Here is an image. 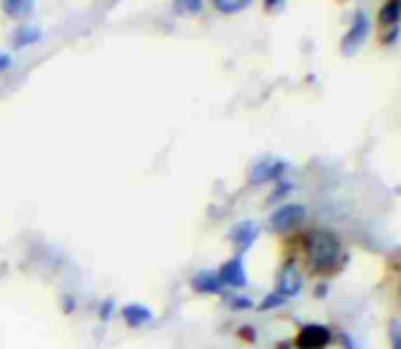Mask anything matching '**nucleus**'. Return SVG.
<instances>
[{"label": "nucleus", "instance_id": "f257e3e1", "mask_svg": "<svg viewBox=\"0 0 401 349\" xmlns=\"http://www.w3.org/2000/svg\"><path fill=\"white\" fill-rule=\"evenodd\" d=\"M303 254L308 259V265L320 273H333L341 268L344 251H341V240L327 232V229H311L303 235Z\"/></svg>", "mask_w": 401, "mask_h": 349}, {"label": "nucleus", "instance_id": "f03ea898", "mask_svg": "<svg viewBox=\"0 0 401 349\" xmlns=\"http://www.w3.org/2000/svg\"><path fill=\"white\" fill-rule=\"evenodd\" d=\"M369 27H372V22H369V17L363 14V11H355V17H352V27L347 30V36H344V41H341V50L347 52H355L363 41H366V36H369Z\"/></svg>", "mask_w": 401, "mask_h": 349}, {"label": "nucleus", "instance_id": "7ed1b4c3", "mask_svg": "<svg viewBox=\"0 0 401 349\" xmlns=\"http://www.w3.org/2000/svg\"><path fill=\"white\" fill-rule=\"evenodd\" d=\"M303 213H306L303 205H284V207H278L276 213L271 216V229L273 232H290L292 226H298Z\"/></svg>", "mask_w": 401, "mask_h": 349}, {"label": "nucleus", "instance_id": "20e7f679", "mask_svg": "<svg viewBox=\"0 0 401 349\" xmlns=\"http://www.w3.org/2000/svg\"><path fill=\"white\" fill-rule=\"evenodd\" d=\"M327 341H330V330H327V327H322V324H308V327H303L301 333H298L295 347L298 349H322V347H327Z\"/></svg>", "mask_w": 401, "mask_h": 349}, {"label": "nucleus", "instance_id": "39448f33", "mask_svg": "<svg viewBox=\"0 0 401 349\" xmlns=\"http://www.w3.org/2000/svg\"><path fill=\"white\" fill-rule=\"evenodd\" d=\"M216 273H219L222 287H235V289H238V287H246V271H243V259H240V256L226 259Z\"/></svg>", "mask_w": 401, "mask_h": 349}, {"label": "nucleus", "instance_id": "423d86ee", "mask_svg": "<svg viewBox=\"0 0 401 349\" xmlns=\"http://www.w3.org/2000/svg\"><path fill=\"white\" fill-rule=\"evenodd\" d=\"M301 292V273H298V265L295 262H287L281 268V275H278V295L281 298H292Z\"/></svg>", "mask_w": 401, "mask_h": 349}, {"label": "nucleus", "instance_id": "0eeeda50", "mask_svg": "<svg viewBox=\"0 0 401 349\" xmlns=\"http://www.w3.org/2000/svg\"><path fill=\"white\" fill-rule=\"evenodd\" d=\"M284 170H287V167H284L281 161H276V158H262V161H257V164L251 167L249 180H251V183H265V180H278Z\"/></svg>", "mask_w": 401, "mask_h": 349}, {"label": "nucleus", "instance_id": "6e6552de", "mask_svg": "<svg viewBox=\"0 0 401 349\" xmlns=\"http://www.w3.org/2000/svg\"><path fill=\"white\" fill-rule=\"evenodd\" d=\"M121 317L128 327H145V324L153 322V311L142 303H125L121 308Z\"/></svg>", "mask_w": 401, "mask_h": 349}, {"label": "nucleus", "instance_id": "1a4fd4ad", "mask_svg": "<svg viewBox=\"0 0 401 349\" xmlns=\"http://www.w3.org/2000/svg\"><path fill=\"white\" fill-rule=\"evenodd\" d=\"M254 238H257V224H254V221H240V224H235L229 229V240L235 243L238 254L249 251L251 243H254Z\"/></svg>", "mask_w": 401, "mask_h": 349}, {"label": "nucleus", "instance_id": "9d476101", "mask_svg": "<svg viewBox=\"0 0 401 349\" xmlns=\"http://www.w3.org/2000/svg\"><path fill=\"white\" fill-rule=\"evenodd\" d=\"M191 289L200 292V295H219L224 287H222L216 271H200V273H194V278H191Z\"/></svg>", "mask_w": 401, "mask_h": 349}, {"label": "nucleus", "instance_id": "9b49d317", "mask_svg": "<svg viewBox=\"0 0 401 349\" xmlns=\"http://www.w3.org/2000/svg\"><path fill=\"white\" fill-rule=\"evenodd\" d=\"M401 22V0H388L382 8H379V25H382V33L388 30H399Z\"/></svg>", "mask_w": 401, "mask_h": 349}, {"label": "nucleus", "instance_id": "f8f14e48", "mask_svg": "<svg viewBox=\"0 0 401 349\" xmlns=\"http://www.w3.org/2000/svg\"><path fill=\"white\" fill-rule=\"evenodd\" d=\"M39 39H41V27L30 25V22H22V25L14 30L11 44H14V47H30V44H36Z\"/></svg>", "mask_w": 401, "mask_h": 349}, {"label": "nucleus", "instance_id": "ddd939ff", "mask_svg": "<svg viewBox=\"0 0 401 349\" xmlns=\"http://www.w3.org/2000/svg\"><path fill=\"white\" fill-rule=\"evenodd\" d=\"M3 11L11 20H25L33 14V0H3Z\"/></svg>", "mask_w": 401, "mask_h": 349}, {"label": "nucleus", "instance_id": "4468645a", "mask_svg": "<svg viewBox=\"0 0 401 349\" xmlns=\"http://www.w3.org/2000/svg\"><path fill=\"white\" fill-rule=\"evenodd\" d=\"M251 0H213V8L222 14H238L243 8H249Z\"/></svg>", "mask_w": 401, "mask_h": 349}, {"label": "nucleus", "instance_id": "2eb2a0df", "mask_svg": "<svg viewBox=\"0 0 401 349\" xmlns=\"http://www.w3.org/2000/svg\"><path fill=\"white\" fill-rule=\"evenodd\" d=\"M175 6L180 8V11H189V14L202 11V0H175Z\"/></svg>", "mask_w": 401, "mask_h": 349}, {"label": "nucleus", "instance_id": "dca6fc26", "mask_svg": "<svg viewBox=\"0 0 401 349\" xmlns=\"http://www.w3.org/2000/svg\"><path fill=\"white\" fill-rule=\"evenodd\" d=\"M284 300H287V298H281V295H278V292H271V295H268V298L262 300V306H259V308H262V311H268V308H276V306H281V303H284Z\"/></svg>", "mask_w": 401, "mask_h": 349}, {"label": "nucleus", "instance_id": "f3484780", "mask_svg": "<svg viewBox=\"0 0 401 349\" xmlns=\"http://www.w3.org/2000/svg\"><path fill=\"white\" fill-rule=\"evenodd\" d=\"M251 306H254V303H251L249 298H229V308H235V311H246Z\"/></svg>", "mask_w": 401, "mask_h": 349}, {"label": "nucleus", "instance_id": "a211bd4d", "mask_svg": "<svg viewBox=\"0 0 401 349\" xmlns=\"http://www.w3.org/2000/svg\"><path fill=\"white\" fill-rule=\"evenodd\" d=\"M112 311H115V303H112V300H104V303H101V308H99V320H104V322H107Z\"/></svg>", "mask_w": 401, "mask_h": 349}, {"label": "nucleus", "instance_id": "6ab92c4d", "mask_svg": "<svg viewBox=\"0 0 401 349\" xmlns=\"http://www.w3.org/2000/svg\"><path fill=\"white\" fill-rule=\"evenodd\" d=\"M11 63H14V60H11V55H8V52H0V74H3V71H8V69H11Z\"/></svg>", "mask_w": 401, "mask_h": 349}, {"label": "nucleus", "instance_id": "aec40b11", "mask_svg": "<svg viewBox=\"0 0 401 349\" xmlns=\"http://www.w3.org/2000/svg\"><path fill=\"white\" fill-rule=\"evenodd\" d=\"M74 308H76V300L72 298V295H69V298H63V311H69V314H72Z\"/></svg>", "mask_w": 401, "mask_h": 349}, {"label": "nucleus", "instance_id": "412c9836", "mask_svg": "<svg viewBox=\"0 0 401 349\" xmlns=\"http://www.w3.org/2000/svg\"><path fill=\"white\" fill-rule=\"evenodd\" d=\"M393 349H401V327L393 330Z\"/></svg>", "mask_w": 401, "mask_h": 349}, {"label": "nucleus", "instance_id": "4be33fe9", "mask_svg": "<svg viewBox=\"0 0 401 349\" xmlns=\"http://www.w3.org/2000/svg\"><path fill=\"white\" fill-rule=\"evenodd\" d=\"M276 6H281V0H265V8H268V11H273Z\"/></svg>", "mask_w": 401, "mask_h": 349}]
</instances>
